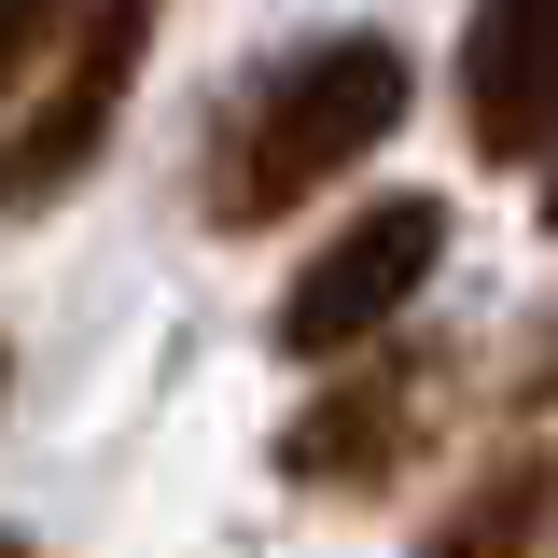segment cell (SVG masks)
Instances as JSON below:
<instances>
[{
	"mask_svg": "<svg viewBox=\"0 0 558 558\" xmlns=\"http://www.w3.org/2000/svg\"><path fill=\"white\" fill-rule=\"evenodd\" d=\"M405 98H418V70H405L391 28L293 43V57L223 112V140H209V223H223V238L293 223V209L322 196V182H349L377 140H405Z\"/></svg>",
	"mask_w": 558,
	"mask_h": 558,
	"instance_id": "cell-1",
	"label": "cell"
},
{
	"mask_svg": "<svg viewBox=\"0 0 558 558\" xmlns=\"http://www.w3.org/2000/svg\"><path fill=\"white\" fill-rule=\"evenodd\" d=\"M154 14H168V0H84L57 28V84L28 98V126L0 140V209H14V223H43V209L112 154L140 70H154Z\"/></svg>",
	"mask_w": 558,
	"mask_h": 558,
	"instance_id": "cell-2",
	"label": "cell"
},
{
	"mask_svg": "<svg viewBox=\"0 0 558 558\" xmlns=\"http://www.w3.org/2000/svg\"><path fill=\"white\" fill-rule=\"evenodd\" d=\"M433 266H447V196H377V209H349L336 238L293 252V279H279V349H293V363H349V349H377L418 293H433Z\"/></svg>",
	"mask_w": 558,
	"mask_h": 558,
	"instance_id": "cell-3",
	"label": "cell"
},
{
	"mask_svg": "<svg viewBox=\"0 0 558 558\" xmlns=\"http://www.w3.org/2000/svg\"><path fill=\"white\" fill-rule=\"evenodd\" d=\"M418 433H433V363H336V391L279 433V475L307 488H377L418 461Z\"/></svg>",
	"mask_w": 558,
	"mask_h": 558,
	"instance_id": "cell-4",
	"label": "cell"
},
{
	"mask_svg": "<svg viewBox=\"0 0 558 558\" xmlns=\"http://www.w3.org/2000/svg\"><path fill=\"white\" fill-rule=\"evenodd\" d=\"M461 112H475L488 168H545L558 154V0H475L461 28Z\"/></svg>",
	"mask_w": 558,
	"mask_h": 558,
	"instance_id": "cell-5",
	"label": "cell"
},
{
	"mask_svg": "<svg viewBox=\"0 0 558 558\" xmlns=\"http://www.w3.org/2000/svg\"><path fill=\"white\" fill-rule=\"evenodd\" d=\"M545 517H558V461H545V447H517V461H488V475L433 517V545H418V558H531V545H545Z\"/></svg>",
	"mask_w": 558,
	"mask_h": 558,
	"instance_id": "cell-6",
	"label": "cell"
},
{
	"mask_svg": "<svg viewBox=\"0 0 558 558\" xmlns=\"http://www.w3.org/2000/svg\"><path fill=\"white\" fill-rule=\"evenodd\" d=\"M70 14H84V0H0V98H14V70H28V57H57Z\"/></svg>",
	"mask_w": 558,
	"mask_h": 558,
	"instance_id": "cell-7",
	"label": "cell"
},
{
	"mask_svg": "<svg viewBox=\"0 0 558 558\" xmlns=\"http://www.w3.org/2000/svg\"><path fill=\"white\" fill-rule=\"evenodd\" d=\"M545 223H558V154H545Z\"/></svg>",
	"mask_w": 558,
	"mask_h": 558,
	"instance_id": "cell-8",
	"label": "cell"
},
{
	"mask_svg": "<svg viewBox=\"0 0 558 558\" xmlns=\"http://www.w3.org/2000/svg\"><path fill=\"white\" fill-rule=\"evenodd\" d=\"M0 558H28V531H0Z\"/></svg>",
	"mask_w": 558,
	"mask_h": 558,
	"instance_id": "cell-9",
	"label": "cell"
},
{
	"mask_svg": "<svg viewBox=\"0 0 558 558\" xmlns=\"http://www.w3.org/2000/svg\"><path fill=\"white\" fill-rule=\"evenodd\" d=\"M0 391H14V349H0Z\"/></svg>",
	"mask_w": 558,
	"mask_h": 558,
	"instance_id": "cell-10",
	"label": "cell"
}]
</instances>
